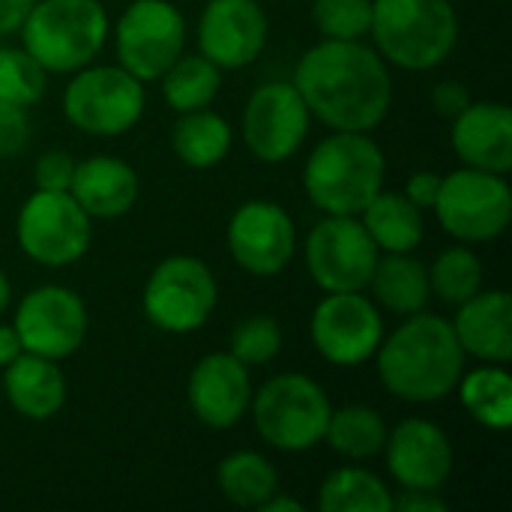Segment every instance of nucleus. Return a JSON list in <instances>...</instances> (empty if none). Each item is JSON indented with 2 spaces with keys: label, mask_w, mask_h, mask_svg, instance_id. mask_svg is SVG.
Returning <instances> with one entry per match:
<instances>
[{
  "label": "nucleus",
  "mask_w": 512,
  "mask_h": 512,
  "mask_svg": "<svg viewBox=\"0 0 512 512\" xmlns=\"http://www.w3.org/2000/svg\"><path fill=\"white\" fill-rule=\"evenodd\" d=\"M294 87L312 120L333 132H372L393 108L390 63L363 39H321L297 60Z\"/></svg>",
  "instance_id": "f257e3e1"
},
{
  "label": "nucleus",
  "mask_w": 512,
  "mask_h": 512,
  "mask_svg": "<svg viewBox=\"0 0 512 512\" xmlns=\"http://www.w3.org/2000/svg\"><path fill=\"white\" fill-rule=\"evenodd\" d=\"M378 381L408 405H435L456 393L465 372V351L453 324L432 312L408 315L393 333H384L375 351Z\"/></svg>",
  "instance_id": "f03ea898"
},
{
  "label": "nucleus",
  "mask_w": 512,
  "mask_h": 512,
  "mask_svg": "<svg viewBox=\"0 0 512 512\" xmlns=\"http://www.w3.org/2000/svg\"><path fill=\"white\" fill-rule=\"evenodd\" d=\"M387 156L372 132H333L303 165V192L324 216H360L384 189Z\"/></svg>",
  "instance_id": "7ed1b4c3"
},
{
  "label": "nucleus",
  "mask_w": 512,
  "mask_h": 512,
  "mask_svg": "<svg viewBox=\"0 0 512 512\" xmlns=\"http://www.w3.org/2000/svg\"><path fill=\"white\" fill-rule=\"evenodd\" d=\"M372 48L396 69H438L459 45V12L450 0H372Z\"/></svg>",
  "instance_id": "20e7f679"
},
{
  "label": "nucleus",
  "mask_w": 512,
  "mask_h": 512,
  "mask_svg": "<svg viewBox=\"0 0 512 512\" xmlns=\"http://www.w3.org/2000/svg\"><path fill=\"white\" fill-rule=\"evenodd\" d=\"M18 33L48 75H72L102 54L111 21L99 0H36Z\"/></svg>",
  "instance_id": "39448f33"
},
{
  "label": "nucleus",
  "mask_w": 512,
  "mask_h": 512,
  "mask_svg": "<svg viewBox=\"0 0 512 512\" xmlns=\"http://www.w3.org/2000/svg\"><path fill=\"white\" fill-rule=\"evenodd\" d=\"M249 411L267 447L279 453H309L324 444L333 405L315 378L279 372L252 393Z\"/></svg>",
  "instance_id": "423d86ee"
},
{
  "label": "nucleus",
  "mask_w": 512,
  "mask_h": 512,
  "mask_svg": "<svg viewBox=\"0 0 512 512\" xmlns=\"http://www.w3.org/2000/svg\"><path fill=\"white\" fill-rule=\"evenodd\" d=\"M147 90L120 63H87L63 87V117L90 138H120L144 117Z\"/></svg>",
  "instance_id": "0eeeda50"
},
{
  "label": "nucleus",
  "mask_w": 512,
  "mask_h": 512,
  "mask_svg": "<svg viewBox=\"0 0 512 512\" xmlns=\"http://www.w3.org/2000/svg\"><path fill=\"white\" fill-rule=\"evenodd\" d=\"M219 303V282L207 261L195 255H171L159 261L141 291L144 318L171 336L201 330Z\"/></svg>",
  "instance_id": "6e6552de"
},
{
  "label": "nucleus",
  "mask_w": 512,
  "mask_h": 512,
  "mask_svg": "<svg viewBox=\"0 0 512 512\" xmlns=\"http://www.w3.org/2000/svg\"><path fill=\"white\" fill-rule=\"evenodd\" d=\"M432 210L456 243H492L510 228L512 189L504 174L462 165L441 177V192Z\"/></svg>",
  "instance_id": "1a4fd4ad"
},
{
  "label": "nucleus",
  "mask_w": 512,
  "mask_h": 512,
  "mask_svg": "<svg viewBox=\"0 0 512 512\" xmlns=\"http://www.w3.org/2000/svg\"><path fill=\"white\" fill-rule=\"evenodd\" d=\"M93 219L69 192L36 189L18 210L15 240L24 258L42 267H69L81 261L93 240Z\"/></svg>",
  "instance_id": "9d476101"
},
{
  "label": "nucleus",
  "mask_w": 512,
  "mask_h": 512,
  "mask_svg": "<svg viewBox=\"0 0 512 512\" xmlns=\"http://www.w3.org/2000/svg\"><path fill=\"white\" fill-rule=\"evenodd\" d=\"M312 348L339 369L363 366L384 339V315L366 291H330L309 318Z\"/></svg>",
  "instance_id": "9b49d317"
},
{
  "label": "nucleus",
  "mask_w": 512,
  "mask_h": 512,
  "mask_svg": "<svg viewBox=\"0 0 512 512\" xmlns=\"http://www.w3.org/2000/svg\"><path fill=\"white\" fill-rule=\"evenodd\" d=\"M186 18L171 0H132L114 24L117 63L138 81L159 75L183 54Z\"/></svg>",
  "instance_id": "f8f14e48"
},
{
  "label": "nucleus",
  "mask_w": 512,
  "mask_h": 512,
  "mask_svg": "<svg viewBox=\"0 0 512 512\" xmlns=\"http://www.w3.org/2000/svg\"><path fill=\"white\" fill-rule=\"evenodd\" d=\"M312 126L309 105L294 81L258 84L243 108L240 135L249 153L264 165H282L297 156Z\"/></svg>",
  "instance_id": "ddd939ff"
},
{
  "label": "nucleus",
  "mask_w": 512,
  "mask_h": 512,
  "mask_svg": "<svg viewBox=\"0 0 512 512\" xmlns=\"http://www.w3.org/2000/svg\"><path fill=\"white\" fill-rule=\"evenodd\" d=\"M378 255L360 216H324L303 243L306 273L324 294L366 291Z\"/></svg>",
  "instance_id": "4468645a"
},
{
  "label": "nucleus",
  "mask_w": 512,
  "mask_h": 512,
  "mask_svg": "<svg viewBox=\"0 0 512 512\" xmlns=\"http://www.w3.org/2000/svg\"><path fill=\"white\" fill-rule=\"evenodd\" d=\"M12 327L27 354L60 363L84 345L90 315L78 291L66 285H39L18 300Z\"/></svg>",
  "instance_id": "2eb2a0df"
},
{
  "label": "nucleus",
  "mask_w": 512,
  "mask_h": 512,
  "mask_svg": "<svg viewBox=\"0 0 512 512\" xmlns=\"http://www.w3.org/2000/svg\"><path fill=\"white\" fill-rule=\"evenodd\" d=\"M225 240L234 264L255 279L279 276L297 255V225L291 213L267 198L243 201L228 219Z\"/></svg>",
  "instance_id": "dca6fc26"
},
{
  "label": "nucleus",
  "mask_w": 512,
  "mask_h": 512,
  "mask_svg": "<svg viewBox=\"0 0 512 512\" xmlns=\"http://www.w3.org/2000/svg\"><path fill=\"white\" fill-rule=\"evenodd\" d=\"M270 36V18L258 0H207L198 18V54L222 72L252 66Z\"/></svg>",
  "instance_id": "f3484780"
},
{
  "label": "nucleus",
  "mask_w": 512,
  "mask_h": 512,
  "mask_svg": "<svg viewBox=\"0 0 512 512\" xmlns=\"http://www.w3.org/2000/svg\"><path fill=\"white\" fill-rule=\"evenodd\" d=\"M381 453L387 459V474L399 489L423 492H441L456 462L450 435L426 417H408L387 429Z\"/></svg>",
  "instance_id": "a211bd4d"
},
{
  "label": "nucleus",
  "mask_w": 512,
  "mask_h": 512,
  "mask_svg": "<svg viewBox=\"0 0 512 512\" xmlns=\"http://www.w3.org/2000/svg\"><path fill=\"white\" fill-rule=\"evenodd\" d=\"M252 375L228 351H213L201 357L186 381V402L195 420L207 429H234L252 405Z\"/></svg>",
  "instance_id": "6ab92c4d"
},
{
  "label": "nucleus",
  "mask_w": 512,
  "mask_h": 512,
  "mask_svg": "<svg viewBox=\"0 0 512 512\" xmlns=\"http://www.w3.org/2000/svg\"><path fill=\"white\" fill-rule=\"evenodd\" d=\"M450 144L462 165L510 174L512 171V111L504 102H468L453 117Z\"/></svg>",
  "instance_id": "aec40b11"
},
{
  "label": "nucleus",
  "mask_w": 512,
  "mask_h": 512,
  "mask_svg": "<svg viewBox=\"0 0 512 512\" xmlns=\"http://www.w3.org/2000/svg\"><path fill=\"white\" fill-rule=\"evenodd\" d=\"M453 333L465 351L480 363L512 360V297L504 288H483L462 306H456V318L450 321Z\"/></svg>",
  "instance_id": "412c9836"
},
{
  "label": "nucleus",
  "mask_w": 512,
  "mask_h": 512,
  "mask_svg": "<svg viewBox=\"0 0 512 512\" xmlns=\"http://www.w3.org/2000/svg\"><path fill=\"white\" fill-rule=\"evenodd\" d=\"M138 189V171L126 159L108 153L75 162V174L69 183V195L90 219L126 216L138 201Z\"/></svg>",
  "instance_id": "4be33fe9"
},
{
  "label": "nucleus",
  "mask_w": 512,
  "mask_h": 512,
  "mask_svg": "<svg viewBox=\"0 0 512 512\" xmlns=\"http://www.w3.org/2000/svg\"><path fill=\"white\" fill-rule=\"evenodd\" d=\"M0 396H6L9 408L33 423H45L60 414L69 396L66 375L57 360L39 354H21L0 375Z\"/></svg>",
  "instance_id": "5701e85b"
},
{
  "label": "nucleus",
  "mask_w": 512,
  "mask_h": 512,
  "mask_svg": "<svg viewBox=\"0 0 512 512\" xmlns=\"http://www.w3.org/2000/svg\"><path fill=\"white\" fill-rule=\"evenodd\" d=\"M366 291H372L378 309L408 318L423 312L432 300L429 267L414 258V252H381Z\"/></svg>",
  "instance_id": "b1692460"
},
{
  "label": "nucleus",
  "mask_w": 512,
  "mask_h": 512,
  "mask_svg": "<svg viewBox=\"0 0 512 512\" xmlns=\"http://www.w3.org/2000/svg\"><path fill=\"white\" fill-rule=\"evenodd\" d=\"M360 222L378 252H414L426 237V219L417 204L405 198V192L381 189L363 210Z\"/></svg>",
  "instance_id": "393cba45"
},
{
  "label": "nucleus",
  "mask_w": 512,
  "mask_h": 512,
  "mask_svg": "<svg viewBox=\"0 0 512 512\" xmlns=\"http://www.w3.org/2000/svg\"><path fill=\"white\" fill-rule=\"evenodd\" d=\"M231 144H234L231 123L222 114H216L213 108L186 111L171 126L174 156L186 168H195V171H207V168H216L219 162H225L231 153Z\"/></svg>",
  "instance_id": "a878e982"
},
{
  "label": "nucleus",
  "mask_w": 512,
  "mask_h": 512,
  "mask_svg": "<svg viewBox=\"0 0 512 512\" xmlns=\"http://www.w3.org/2000/svg\"><path fill=\"white\" fill-rule=\"evenodd\" d=\"M456 393L477 426L489 432H507L512 426V378L507 366L483 363L462 372Z\"/></svg>",
  "instance_id": "bb28decb"
},
{
  "label": "nucleus",
  "mask_w": 512,
  "mask_h": 512,
  "mask_svg": "<svg viewBox=\"0 0 512 512\" xmlns=\"http://www.w3.org/2000/svg\"><path fill=\"white\" fill-rule=\"evenodd\" d=\"M387 441V423L381 411L369 405H345L333 408L324 432V444L348 459V462H366L372 456H381Z\"/></svg>",
  "instance_id": "cd10ccee"
},
{
  "label": "nucleus",
  "mask_w": 512,
  "mask_h": 512,
  "mask_svg": "<svg viewBox=\"0 0 512 512\" xmlns=\"http://www.w3.org/2000/svg\"><path fill=\"white\" fill-rule=\"evenodd\" d=\"M219 492L243 510H261V504L279 492V471L255 450H237L216 465Z\"/></svg>",
  "instance_id": "c85d7f7f"
},
{
  "label": "nucleus",
  "mask_w": 512,
  "mask_h": 512,
  "mask_svg": "<svg viewBox=\"0 0 512 512\" xmlns=\"http://www.w3.org/2000/svg\"><path fill=\"white\" fill-rule=\"evenodd\" d=\"M162 99L171 111L186 114L210 108L222 90V69L204 54H180L162 75Z\"/></svg>",
  "instance_id": "c756f323"
},
{
  "label": "nucleus",
  "mask_w": 512,
  "mask_h": 512,
  "mask_svg": "<svg viewBox=\"0 0 512 512\" xmlns=\"http://www.w3.org/2000/svg\"><path fill=\"white\" fill-rule=\"evenodd\" d=\"M315 504L321 512H390L393 492L366 468H336L321 483Z\"/></svg>",
  "instance_id": "7c9ffc66"
},
{
  "label": "nucleus",
  "mask_w": 512,
  "mask_h": 512,
  "mask_svg": "<svg viewBox=\"0 0 512 512\" xmlns=\"http://www.w3.org/2000/svg\"><path fill=\"white\" fill-rule=\"evenodd\" d=\"M429 288L447 306H462L486 288V270L480 255L468 243L447 246L429 267Z\"/></svg>",
  "instance_id": "2f4dec72"
},
{
  "label": "nucleus",
  "mask_w": 512,
  "mask_h": 512,
  "mask_svg": "<svg viewBox=\"0 0 512 512\" xmlns=\"http://www.w3.org/2000/svg\"><path fill=\"white\" fill-rule=\"evenodd\" d=\"M48 90V72L27 54L24 45L0 48V99L21 108L36 105Z\"/></svg>",
  "instance_id": "473e14b6"
},
{
  "label": "nucleus",
  "mask_w": 512,
  "mask_h": 512,
  "mask_svg": "<svg viewBox=\"0 0 512 512\" xmlns=\"http://www.w3.org/2000/svg\"><path fill=\"white\" fill-rule=\"evenodd\" d=\"M282 327L273 315H249L243 318L228 342V354H234L243 366H267L282 351Z\"/></svg>",
  "instance_id": "72a5a7b5"
},
{
  "label": "nucleus",
  "mask_w": 512,
  "mask_h": 512,
  "mask_svg": "<svg viewBox=\"0 0 512 512\" xmlns=\"http://www.w3.org/2000/svg\"><path fill=\"white\" fill-rule=\"evenodd\" d=\"M309 15L321 39H366L372 0H312Z\"/></svg>",
  "instance_id": "f704fd0d"
},
{
  "label": "nucleus",
  "mask_w": 512,
  "mask_h": 512,
  "mask_svg": "<svg viewBox=\"0 0 512 512\" xmlns=\"http://www.w3.org/2000/svg\"><path fill=\"white\" fill-rule=\"evenodd\" d=\"M30 144V117L27 108L0 99V159H15Z\"/></svg>",
  "instance_id": "c9c22d12"
},
{
  "label": "nucleus",
  "mask_w": 512,
  "mask_h": 512,
  "mask_svg": "<svg viewBox=\"0 0 512 512\" xmlns=\"http://www.w3.org/2000/svg\"><path fill=\"white\" fill-rule=\"evenodd\" d=\"M72 174H75V159L66 150H45L33 165L36 189L45 192H69Z\"/></svg>",
  "instance_id": "e433bc0d"
},
{
  "label": "nucleus",
  "mask_w": 512,
  "mask_h": 512,
  "mask_svg": "<svg viewBox=\"0 0 512 512\" xmlns=\"http://www.w3.org/2000/svg\"><path fill=\"white\" fill-rule=\"evenodd\" d=\"M468 102H471V93L459 81H441L432 87V108H435V114H441L447 120L462 114L468 108Z\"/></svg>",
  "instance_id": "4c0bfd02"
},
{
  "label": "nucleus",
  "mask_w": 512,
  "mask_h": 512,
  "mask_svg": "<svg viewBox=\"0 0 512 512\" xmlns=\"http://www.w3.org/2000/svg\"><path fill=\"white\" fill-rule=\"evenodd\" d=\"M405 198L411 201V204H417L423 213L426 210H432L435 207V201H438V192H441V174L438 171H414L411 177H408V183H405Z\"/></svg>",
  "instance_id": "58836bf2"
},
{
  "label": "nucleus",
  "mask_w": 512,
  "mask_h": 512,
  "mask_svg": "<svg viewBox=\"0 0 512 512\" xmlns=\"http://www.w3.org/2000/svg\"><path fill=\"white\" fill-rule=\"evenodd\" d=\"M393 510L399 512H447L450 504L441 498V492H423V489H402V495H393Z\"/></svg>",
  "instance_id": "ea45409f"
},
{
  "label": "nucleus",
  "mask_w": 512,
  "mask_h": 512,
  "mask_svg": "<svg viewBox=\"0 0 512 512\" xmlns=\"http://www.w3.org/2000/svg\"><path fill=\"white\" fill-rule=\"evenodd\" d=\"M36 0H0V36L18 33L24 18L30 15Z\"/></svg>",
  "instance_id": "a19ab883"
},
{
  "label": "nucleus",
  "mask_w": 512,
  "mask_h": 512,
  "mask_svg": "<svg viewBox=\"0 0 512 512\" xmlns=\"http://www.w3.org/2000/svg\"><path fill=\"white\" fill-rule=\"evenodd\" d=\"M21 354H24V348H21V339H18L15 327L12 324H0V369L9 366Z\"/></svg>",
  "instance_id": "79ce46f5"
},
{
  "label": "nucleus",
  "mask_w": 512,
  "mask_h": 512,
  "mask_svg": "<svg viewBox=\"0 0 512 512\" xmlns=\"http://www.w3.org/2000/svg\"><path fill=\"white\" fill-rule=\"evenodd\" d=\"M306 510V504L303 501H297V498H291V495H282V489L276 492V495H270L264 504H261V510L258 512H303Z\"/></svg>",
  "instance_id": "37998d69"
},
{
  "label": "nucleus",
  "mask_w": 512,
  "mask_h": 512,
  "mask_svg": "<svg viewBox=\"0 0 512 512\" xmlns=\"http://www.w3.org/2000/svg\"><path fill=\"white\" fill-rule=\"evenodd\" d=\"M9 300H12V285H9V279H6V273L0 270V315L9 309Z\"/></svg>",
  "instance_id": "c03bdc74"
}]
</instances>
